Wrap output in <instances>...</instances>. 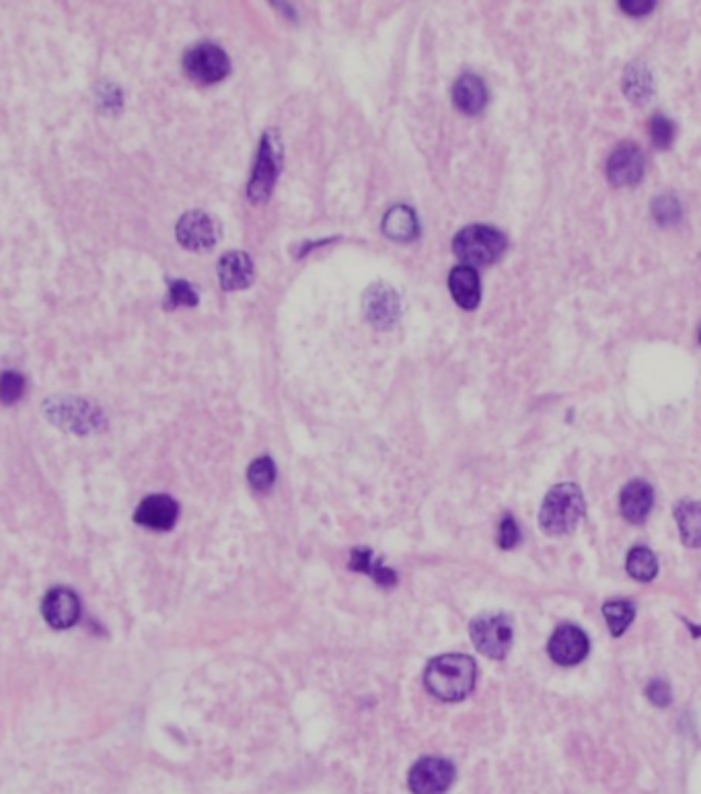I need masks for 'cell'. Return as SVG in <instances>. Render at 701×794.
I'll return each instance as SVG.
<instances>
[{
    "label": "cell",
    "instance_id": "obj_1",
    "mask_svg": "<svg viewBox=\"0 0 701 794\" xmlns=\"http://www.w3.org/2000/svg\"><path fill=\"white\" fill-rule=\"evenodd\" d=\"M477 679L475 661L467 655H440L426 667L424 681L432 696L445 702L465 700Z\"/></svg>",
    "mask_w": 701,
    "mask_h": 794
},
{
    "label": "cell",
    "instance_id": "obj_2",
    "mask_svg": "<svg viewBox=\"0 0 701 794\" xmlns=\"http://www.w3.org/2000/svg\"><path fill=\"white\" fill-rule=\"evenodd\" d=\"M584 496L576 484L553 486L539 511V525L547 535H566L572 533L584 515Z\"/></svg>",
    "mask_w": 701,
    "mask_h": 794
},
{
    "label": "cell",
    "instance_id": "obj_3",
    "mask_svg": "<svg viewBox=\"0 0 701 794\" xmlns=\"http://www.w3.org/2000/svg\"><path fill=\"white\" fill-rule=\"evenodd\" d=\"M284 165V142L278 130L270 128L262 134L260 151L253 165V173L247 184V198L253 204H264L274 194L276 182Z\"/></svg>",
    "mask_w": 701,
    "mask_h": 794
},
{
    "label": "cell",
    "instance_id": "obj_4",
    "mask_svg": "<svg viewBox=\"0 0 701 794\" xmlns=\"http://www.w3.org/2000/svg\"><path fill=\"white\" fill-rule=\"evenodd\" d=\"M506 245V235L488 225H469L453 239L455 256L471 268L498 262L506 251Z\"/></svg>",
    "mask_w": 701,
    "mask_h": 794
},
{
    "label": "cell",
    "instance_id": "obj_5",
    "mask_svg": "<svg viewBox=\"0 0 701 794\" xmlns=\"http://www.w3.org/2000/svg\"><path fill=\"white\" fill-rule=\"evenodd\" d=\"M48 420L56 426L77 432V435H91L105 426L103 412L81 397H52L44 406Z\"/></svg>",
    "mask_w": 701,
    "mask_h": 794
},
{
    "label": "cell",
    "instance_id": "obj_6",
    "mask_svg": "<svg viewBox=\"0 0 701 794\" xmlns=\"http://www.w3.org/2000/svg\"><path fill=\"white\" fill-rule=\"evenodd\" d=\"M471 640L482 655L490 659H504L512 646V622L502 613H484L471 622L469 626Z\"/></svg>",
    "mask_w": 701,
    "mask_h": 794
},
{
    "label": "cell",
    "instance_id": "obj_7",
    "mask_svg": "<svg viewBox=\"0 0 701 794\" xmlns=\"http://www.w3.org/2000/svg\"><path fill=\"white\" fill-rule=\"evenodd\" d=\"M183 70L200 85H214L229 77L231 60L223 48L204 42L190 48L183 56Z\"/></svg>",
    "mask_w": 701,
    "mask_h": 794
},
{
    "label": "cell",
    "instance_id": "obj_8",
    "mask_svg": "<svg viewBox=\"0 0 701 794\" xmlns=\"http://www.w3.org/2000/svg\"><path fill=\"white\" fill-rule=\"evenodd\" d=\"M175 235L181 247L190 251H208L220 239V225L212 214L204 210H190L177 221Z\"/></svg>",
    "mask_w": 701,
    "mask_h": 794
},
{
    "label": "cell",
    "instance_id": "obj_9",
    "mask_svg": "<svg viewBox=\"0 0 701 794\" xmlns=\"http://www.w3.org/2000/svg\"><path fill=\"white\" fill-rule=\"evenodd\" d=\"M362 311L366 321L377 330H389L399 321V295L385 282H375L362 295Z\"/></svg>",
    "mask_w": 701,
    "mask_h": 794
},
{
    "label": "cell",
    "instance_id": "obj_10",
    "mask_svg": "<svg viewBox=\"0 0 701 794\" xmlns=\"http://www.w3.org/2000/svg\"><path fill=\"white\" fill-rule=\"evenodd\" d=\"M408 782L414 794H445L455 782V766L442 757H422L412 766Z\"/></svg>",
    "mask_w": 701,
    "mask_h": 794
},
{
    "label": "cell",
    "instance_id": "obj_11",
    "mask_svg": "<svg viewBox=\"0 0 701 794\" xmlns=\"http://www.w3.org/2000/svg\"><path fill=\"white\" fill-rule=\"evenodd\" d=\"M646 173V159L634 142H623L607 161V179L617 188L638 186Z\"/></svg>",
    "mask_w": 701,
    "mask_h": 794
},
{
    "label": "cell",
    "instance_id": "obj_12",
    "mask_svg": "<svg viewBox=\"0 0 701 794\" xmlns=\"http://www.w3.org/2000/svg\"><path fill=\"white\" fill-rule=\"evenodd\" d=\"M588 636L574 624H564L551 634L547 651L549 657L562 667H572L588 655Z\"/></svg>",
    "mask_w": 701,
    "mask_h": 794
},
{
    "label": "cell",
    "instance_id": "obj_13",
    "mask_svg": "<svg viewBox=\"0 0 701 794\" xmlns=\"http://www.w3.org/2000/svg\"><path fill=\"white\" fill-rule=\"evenodd\" d=\"M255 278L253 260L245 251H227L218 262V282L223 291H243L249 288Z\"/></svg>",
    "mask_w": 701,
    "mask_h": 794
},
{
    "label": "cell",
    "instance_id": "obj_14",
    "mask_svg": "<svg viewBox=\"0 0 701 794\" xmlns=\"http://www.w3.org/2000/svg\"><path fill=\"white\" fill-rule=\"evenodd\" d=\"M179 515L177 502L165 494H155L144 498L134 515V521L142 527H149L155 531H167L175 525Z\"/></svg>",
    "mask_w": 701,
    "mask_h": 794
},
{
    "label": "cell",
    "instance_id": "obj_15",
    "mask_svg": "<svg viewBox=\"0 0 701 794\" xmlns=\"http://www.w3.org/2000/svg\"><path fill=\"white\" fill-rule=\"evenodd\" d=\"M42 611H44V618L50 626L64 630V628H70L72 624H77V620L81 616V601L70 589L58 587L46 595Z\"/></svg>",
    "mask_w": 701,
    "mask_h": 794
},
{
    "label": "cell",
    "instance_id": "obj_16",
    "mask_svg": "<svg viewBox=\"0 0 701 794\" xmlns=\"http://www.w3.org/2000/svg\"><path fill=\"white\" fill-rule=\"evenodd\" d=\"M654 507V490L644 480H632L621 490L619 509L625 521L640 525L648 519Z\"/></svg>",
    "mask_w": 701,
    "mask_h": 794
},
{
    "label": "cell",
    "instance_id": "obj_17",
    "mask_svg": "<svg viewBox=\"0 0 701 794\" xmlns=\"http://www.w3.org/2000/svg\"><path fill=\"white\" fill-rule=\"evenodd\" d=\"M453 101L457 110L467 116L482 114L488 103L486 83L473 72H465L453 85Z\"/></svg>",
    "mask_w": 701,
    "mask_h": 794
},
{
    "label": "cell",
    "instance_id": "obj_18",
    "mask_svg": "<svg viewBox=\"0 0 701 794\" xmlns=\"http://www.w3.org/2000/svg\"><path fill=\"white\" fill-rule=\"evenodd\" d=\"M381 229H383V235L391 241H399V243L414 241L420 235L418 214L410 206L395 204L385 212Z\"/></svg>",
    "mask_w": 701,
    "mask_h": 794
},
{
    "label": "cell",
    "instance_id": "obj_19",
    "mask_svg": "<svg viewBox=\"0 0 701 794\" xmlns=\"http://www.w3.org/2000/svg\"><path fill=\"white\" fill-rule=\"evenodd\" d=\"M449 288L455 303L461 309H475L482 301V284H479V274L471 266H457L449 274Z\"/></svg>",
    "mask_w": 701,
    "mask_h": 794
},
{
    "label": "cell",
    "instance_id": "obj_20",
    "mask_svg": "<svg viewBox=\"0 0 701 794\" xmlns=\"http://www.w3.org/2000/svg\"><path fill=\"white\" fill-rule=\"evenodd\" d=\"M623 93L636 105H644L654 95V77L642 60H634L623 72Z\"/></svg>",
    "mask_w": 701,
    "mask_h": 794
},
{
    "label": "cell",
    "instance_id": "obj_21",
    "mask_svg": "<svg viewBox=\"0 0 701 794\" xmlns=\"http://www.w3.org/2000/svg\"><path fill=\"white\" fill-rule=\"evenodd\" d=\"M681 541L687 548H701V502L685 500L675 509Z\"/></svg>",
    "mask_w": 701,
    "mask_h": 794
},
{
    "label": "cell",
    "instance_id": "obj_22",
    "mask_svg": "<svg viewBox=\"0 0 701 794\" xmlns=\"http://www.w3.org/2000/svg\"><path fill=\"white\" fill-rule=\"evenodd\" d=\"M603 616L607 620V626L613 636H621L636 618V607L634 603L617 599V601H607L603 605Z\"/></svg>",
    "mask_w": 701,
    "mask_h": 794
},
{
    "label": "cell",
    "instance_id": "obj_23",
    "mask_svg": "<svg viewBox=\"0 0 701 794\" xmlns=\"http://www.w3.org/2000/svg\"><path fill=\"white\" fill-rule=\"evenodd\" d=\"M625 568H627V572H630V576H634L636 581L648 583V581L654 579L656 572H658V560H656L654 552H650L644 546H638L630 554H627Z\"/></svg>",
    "mask_w": 701,
    "mask_h": 794
},
{
    "label": "cell",
    "instance_id": "obj_24",
    "mask_svg": "<svg viewBox=\"0 0 701 794\" xmlns=\"http://www.w3.org/2000/svg\"><path fill=\"white\" fill-rule=\"evenodd\" d=\"M352 568H354V570H360V572H366V574H371L373 579H375L379 585H383V587H391V585L397 583L395 572L389 570V568H385V566L381 564V560H377L375 556H371V552H366V550H364V552L356 550V552L352 554Z\"/></svg>",
    "mask_w": 701,
    "mask_h": 794
},
{
    "label": "cell",
    "instance_id": "obj_25",
    "mask_svg": "<svg viewBox=\"0 0 701 794\" xmlns=\"http://www.w3.org/2000/svg\"><path fill=\"white\" fill-rule=\"evenodd\" d=\"M652 216L654 221L662 227H673L683 219V208L677 196L662 194L656 196L652 202Z\"/></svg>",
    "mask_w": 701,
    "mask_h": 794
},
{
    "label": "cell",
    "instance_id": "obj_26",
    "mask_svg": "<svg viewBox=\"0 0 701 794\" xmlns=\"http://www.w3.org/2000/svg\"><path fill=\"white\" fill-rule=\"evenodd\" d=\"M247 480L253 490L257 492H268L274 486L276 480V465L270 457H260L249 465Z\"/></svg>",
    "mask_w": 701,
    "mask_h": 794
},
{
    "label": "cell",
    "instance_id": "obj_27",
    "mask_svg": "<svg viewBox=\"0 0 701 794\" xmlns=\"http://www.w3.org/2000/svg\"><path fill=\"white\" fill-rule=\"evenodd\" d=\"M198 303H200V297L188 280H171L169 282V295L165 299L167 309L196 307Z\"/></svg>",
    "mask_w": 701,
    "mask_h": 794
},
{
    "label": "cell",
    "instance_id": "obj_28",
    "mask_svg": "<svg viewBox=\"0 0 701 794\" xmlns=\"http://www.w3.org/2000/svg\"><path fill=\"white\" fill-rule=\"evenodd\" d=\"M675 134H677V128H675V122L671 118L662 116V114L652 116V120H650V138H652V144L658 151L671 149Z\"/></svg>",
    "mask_w": 701,
    "mask_h": 794
},
{
    "label": "cell",
    "instance_id": "obj_29",
    "mask_svg": "<svg viewBox=\"0 0 701 794\" xmlns=\"http://www.w3.org/2000/svg\"><path fill=\"white\" fill-rule=\"evenodd\" d=\"M519 541H521L519 523L514 521L512 515H506V517L500 521V527H498V546H500L502 550H512V548L519 546Z\"/></svg>",
    "mask_w": 701,
    "mask_h": 794
},
{
    "label": "cell",
    "instance_id": "obj_30",
    "mask_svg": "<svg viewBox=\"0 0 701 794\" xmlns=\"http://www.w3.org/2000/svg\"><path fill=\"white\" fill-rule=\"evenodd\" d=\"M25 391V379L23 375L15 371H5L3 373V383H0V393H3V402L9 406L17 402Z\"/></svg>",
    "mask_w": 701,
    "mask_h": 794
},
{
    "label": "cell",
    "instance_id": "obj_31",
    "mask_svg": "<svg viewBox=\"0 0 701 794\" xmlns=\"http://www.w3.org/2000/svg\"><path fill=\"white\" fill-rule=\"evenodd\" d=\"M646 696L648 700L658 706L664 708L673 702V694H671V685L664 681V679H652L646 688Z\"/></svg>",
    "mask_w": 701,
    "mask_h": 794
},
{
    "label": "cell",
    "instance_id": "obj_32",
    "mask_svg": "<svg viewBox=\"0 0 701 794\" xmlns=\"http://www.w3.org/2000/svg\"><path fill=\"white\" fill-rule=\"evenodd\" d=\"M654 7H656L654 0H621L619 3V9L630 17H644L652 13Z\"/></svg>",
    "mask_w": 701,
    "mask_h": 794
},
{
    "label": "cell",
    "instance_id": "obj_33",
    "mask_svg": "<svg viewBox=\"0 0 701 794\" xmlns=\"http://www.w3.org/2000/svg\"><path fill=\"white\" fill-rule=\"evenodd\" d=\"M699 342H701V332H699Z\"/></svg>",
    "mask_w": 701,
    "mask_h": 794
}]
</instances>
